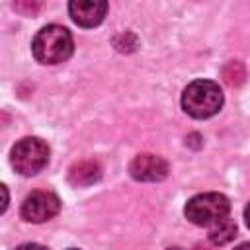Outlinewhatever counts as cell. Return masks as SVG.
<instances>
[{"mask_svg":"<svg viewBox=\"0 0 250 250\" xmlns=\"http://www.w3.org/2000/svg\"><path fill=\"white\" fill-rule=\"evenodd\" d=\"M72 35L62 25H45L31 43L33 57L43 64H59L72 55Z\"/></svg>","mask_w":250,"mask_h":250,"instance_id":"cell-1","label":"cell"},{"mask_svg":"<svg viewBox=\"0 0 250 250\" xmlns=\"http://www.w3.org/2000/svg\"><path fill=\"white\" fill-rule=\"evenodd\" d=\"M223 105V92L213 80H195L182 94V107L195 119L215 115Z\"/></svg>","mask_w":250,"mask_h":250,"instance_id":"cell-2","label":"cell"},{"mask_svg":"<svg viewBox=\"0 0 250 250\" xmlns=\"http://www.w3.org/2000/svg\"><path fill=\"white\" fill-rule=\"evenodd\" d=\"M229 211H230L229 199L223 193H215V191L193 195L186 203V209H184L188 221H191L193 225H199V227L215 225L217 221L229 217Z\"/></svg>","mask_w":250,"mask_h":250,"instance_id":"cell-3","label":"cell"},{"mask_svg":"<svg viewBox=\"0 0 250 250\" xmlns=\"http://www.w3.org/2000/svg\"><path fill=\"white\" fill-rule=\"evenodd\" d=\"M49 162V146L39 137H23L12 148V166L21 176H35Z\"/></svg>","mask_w":250,"mask_h":250,"instance_id":"cell-4","label":"cell"},{"mask_svg":"<svg viewBox=\"0 0 250 250\" xmlns=\"http://www.w3.org/2000/svg\"><path fill=\"white\" fill-rule=\"evenodd\" d=\"M61 209V201L53 191L37 189L31 191L21 203V217L27 223H45L53 219Z\"/></svg>","mask_w":250,"mask_h":250,"instance_id":"cell-5","label":"cell"},{"mask_svg":"<svg viewBox=\"0 0 250 250\" xmlns=\"http://www.w3.org/2000/svg\"><path fill=\"white\" fill-rule=\"evenodd\" d=\"M129 172L139 182H160L168 176V162L156 154H139L133 158Z\"/></svg>","mask_w":250,"mask_h":250,"instance_id":"cell-6","label":"cell"},{"mask_svg":"<svg viewBox=\"0 0 250 250\" xmlns=\"http://www.w3.org/2000/svg\"><path fill=\"white\" fill-rule=\"evenodd\" d=\"M107 4L102 0H72L68 4V14L80 27H94L105 18Z\"/></svg>","mask_w":250,"mask_h":250,"instance_id":"cell-7","label":"cell"},{"mask_svg":"<svg viewBox=\"0 0 250 250\" xmlns=\"http://www.w3.org/2000/svg\"><path fill=\"white\" fill-rule=\"evenodd\" d=\"M102 178V166L96 160H78L68 168V182L72 186H90Z\"/></svg>","mask_w":250,"mask_h":250,"instance_id":"cell-8","label":"cell"},{"mask_svg":"<svg viewBox=\"0 0 250 250\" xmlns=\"http://www.w3.org/2000/svg\"><path fill=\"white\" fill-rule=\"evenodd\" d=\"M234 236H236V223H234L232 219H229V217L217 221V223L211 225V229H209V240H211V244H215V246H225V244H229Z\"/></svg>","mask_w":250,"mask_h":250,"instance_id":"cell-9","label":"cell"},{"mask_svg":"<svg viewBox=\"0 0 250 250\" xmlns=\"http://www.w3.org/2000/svg\"><path fill=\"white\" fill-rule=\"evenodd\" d=\"M221 76H223V80H225L227 86L238 88V86L244 82V78H246V68H244V64H242L240 61H229V62L223 66Z\"/></svg>","mask_w":250,"mask_h":250,"instance_id":"cell-10","label":"cell"},{"mask_svg":"<svg viewBox=\"0 0 250 250\" xmlns=\"http://www.w3.org/2000/svg\"><path fill=\"white\" fill-rule=\"evenodd\" d=\"M14 8H16V10H20V12H25V14H35V12L39 10V4H29V2H16V4H14Z\"/></svg>","mask_w":250,"mask_h":250,"instance_id":"cell-11","label":"cell"},{"mask_svg":"<svg viewBox=\"0 0 250 250\" xmlns=\"http://www.w3.org/2000/svg\"><path fill=\"white\" fill-rule=\"evenodd\" d=\"M16 250H47V248H45V246H41V244H35V242H27V244L18 246Z\"/></svg>","mask_w":250,"mask_h":250,"instance_id":"cell-12","label":"cell"},{"mask_svg":"<svg viewBox=\"0 0 250 250\" xmlns=\"http://www.w3.org/2000/svg\"><path fill=\"white\" fill-rule=\"evenodd\" d=\"M244 219H246V225H248V229H250V203H248L246 209H244Z\"/></svg>","mask_w":250,"mask_h":250,"instance_id":"cell-13","label":"cell"},{"mask_svg":"<svg viewBox=\"0 0 250 250\" xmlns=\"http://www.w3.org/2000/svg\"><path fill=\"white\" fill-rule=\"evenodd\" d=\"M234 250H250V242H244V244H240V246H236Z\"/></svg>","mask_w":250,"mask_h":250,"instance_id":"cell-14","label":"cell"},{"mask_svg":"<svg viewBox=\"0 0 250 250\" xmlns=\"http://www.w3.org/2000/svg\"><path fill=\"white\" fill-rule=\"evenodd\" d=\"M193 250H211V248H207V246H203V244H195Z\"/></svg>","mask_w":250,"mask_h":250,"instance_id":"cell-15","label":"cell"},{"mask_svg":"<svg viewBox=\"0 0 250 250\" xmlns=\"http://www.w3.org/2000/svg\"><path fill=\"white\" fill-rule=\"evenodd\" d=\"M168 250H178V248H168Z\"/></svg>","mask_w":250,"mask_h":250,"instance_id":"cell-16","label":"cell"},{"mask_svg":"<svg viewBox=\"0 0 250 250\" xmlns=\"http://www.w3.org/2000/svg\"><path fill=\"white\" fill-rule=\"evenodd\" d=\"M70 250H76V248H70Z\"/></svg>","mask_w":250,"mask_h":250,"instance_id":"cell-17","label":"cell"}]
</instances>
